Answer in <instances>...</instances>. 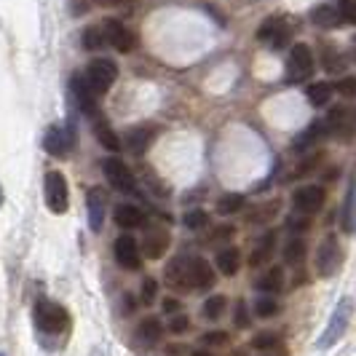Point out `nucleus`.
I'll use <instances>...</instances> for the list:
<instances>
[{
	"mask_svg": "<svg viewBox=\"0 0 356 356\" xmlns=\"http://www.w3.org/2000/svg\"><path fill=\"white\" fill-rule=\"evenodd\" d=\"M314 70H316L314 51L305 43H295L289 56H286V81L289 83H303L314 75Z\"/></svg>",
	"mask_w": 356,
	"mask_h": 356,
	"instance_id": "1",
	"label": "nucleus"
},
{
	"mask_svg": "<svg viewBox=\"0 0 356 356\" xmlns=\"http://www.w3.org/2000/svg\"><path fill=\"white\" fill-rule=\"evenodd\" d=\"M35 324L38 330L46 332V335H59L67 327V311H65V305L54 303V300H38Z\"/></svg>",
	"mask_w": 356,
	"mask_h": 356,
	"instance_id": "2",
	"label": "nucleus"
},
{
	"mask_svg": "<svg viewBox=\"0 0 356 356\" xmlns=\"http://www.w3.org/2000/svg\"><path fill=\"white\" fill-rule=\"evenodd\" d=\"M83 78H86V83L91 86V91L97 97H102V94H107V91L113 89V83L118 78V67L110 59H94L89 67H86V72H83Z\"/></svg>",
	"mask_w": 356,
	"mask_h": 356,
	"instance_id": "3",
	"label": "nucleus"
},
{
	"mask_svg": "<svg viewBox=\"0 0 356 356\" xmlns=\"http://www.w3.org/2000/svg\"><path fill=\"white\" fill-rule=\"evenodd\" d=\"M46 207L51 214H65L70 207V193H67V179L62 172H49L46 175Z\"/></svg>",
	"mask_w": 356,
	"mask_h": 356,
	"instance_id": "4",
	"label": "nucleus"
},
{
	"mask_svg": "<svg viewBox=\"0 0 356 356\" xmlns=\"http://www.w3.org/2000/svg\"><path fill=\"white\" fill-rule=\"evenodd\" d=\"M340 266H343V250H340L338 238L327 236L319 244V250H316V273L321 279H330V276L338 273Z\"/></svg>",
	"mask_w": 356,
	"mask_h": 356,
	"instance_id": "5",
	"label": "nucleus"
},
{
	"mask_svg": "<svg viewBox=\"0 0 356 356\" xmlns=\"http://www.w3.org/2000/svg\"><path fill=\"white\" fill-rule=\"evenodd\" d=\"M102 172H105V179L121 193H137V177L134 172L126 166L121 159H105L102 161Z\"/></svg>",
	"mask_w": 356,
	"mask_h": 356,
	"instance_id": "6",
	"label": "nucleus"
},
{
	"mask_svg": "<svg viewBox=\"0 0 356 356\" xmlns=\"http://www.w3.org/2000/svg\"><path fill=\"white\" fill-rule=\"evenodd\" d=\"M330 137L351 140L356 137V107H332L330 115L324 118Z\"/></svg>",
	"mask_w": 356,
	"mask_h": 356,
	"instance_id": "7",
	"label": "nucleus"
},
{
	"mask_svg": "<svg viewBox=\"0 0 356 356\" xmlns=\"http://www.w3.org/2000/svg\"><path fill=\"white\" fill-rule=\"evenodd\" d=\"M351 311H354V303L346 298V300H340L338 308H335V314H332V319L327 324V330H324V338L319 340L321 348H330V346H335L343 335H346V330H348V321H351Z\"/></svg>",
	"mask_w": 356,
	"mask_h": 356,
	"instance_id": "8",
	"label": "nucleus"
},
{
	"mask_svg": "<svg viewBox=\"0 0 356 356\" xmlns=\"http://www.w3.org/2000/svg\"><path fill=\"white\" fill-rule=\"evenodd\" d=\"M113 254H115V263L124 268V270H140V268H143V250H140V244H137L131 236H126V233L115 238Z\"/></svg>",
	"mask_w": 356,
	"mask_h": 356,
	"instance_id": "9",
	"label": "nucleus"
},
{
	"mask_svg": "<svg viewBox=\"0 0 356 356\" xmlns=\"http://www.w3.org/2000/svg\"><path fill=\"white\" fill-rule=\"evenodd\" d=\"M289 35H292V27H289V22L282 17H270L266 19L263 24H260V30H257V38L268 43L270 49H284L286 43H289Z\"/></svg>",
	"mask_w": 356,
	"mask_h": 356,
	"instance_id": "10",
	"label": "nucleus"
},
{
	"mask_svg": "<svg viewBox=\"0 0 356 356\" xmlns=\"http://www.w3.org/2000/svg\"><path fill=\"white\" fill-rule=\"evenodd\" d=\"M102 33H105V40L115 49V51L129 54V51H134V46H137L134 33L126 27L124 22H118V19H105Z\"/></svg>",
	"mask_w": 356,
	"mask_h": 356,
	"instance_id": "11",
	"label": "nucleus"
},
{
	"mask_svg": "<svg viewBox=\"0 0 356 356\" xmlns=\"http://www.w3.org/2000/svg\"><path fill=\"white\" fill-rule=\"evenodd\" d=\"M70 91H72V97H75V102H78V107H81V113H83V115L94 118V115H99V113H102L99 105H97V94H94L91 86L86 83L83 72H75V75H72Z\"/></svg>",
	"mask_w": 356,
	"mask_h": 356,
	"instance_id": "12",
	"label": "nucleus"
},
{
	"mask_svg": "<svg viewBox=\"0 0 356 356\" xmlns=\"http://www.w3.org/2000/svg\"><path fill=\"white\" fill-rule=\"evenodd\" d=\"M292 204H295V212L316 214L324 207V188L321 185H303V188L295 191Z\"/></svg>",
	"mask_w": 356,
	"mask_h": 356,
	"instance_id": "13",
	"label": "nucleus"
},
{
	"mask_svg": "<svg viewBox=\"0 0 356 356\" xmlns=\"http://www.w3.org/2000/svg\"><path fill=\"white\" fill-rule=\"evenodd\" d=\"M166 284L175 292H188L193 286L191 284V260H185V257L172 260L166 268Z\"/></svg>",
	"mask_w": 356,
	"mask_h": 356,
	"instance_id": "14",
	"label": "nucleus"
},
{
	"mask_svg": "<svg viewBox=\"0 0 356 356\" xmlns=\"http://www.w3.org/2000/svg\"><path fill=\"white\" fill-rule=\"evenodd\" d=\"M169 241H172V238H169V231L156 225V228H150V231L145 233L143 254H147L150 260H159V257H163L166 250H169Z\"/></svg>",
	"mask_w": 356,
	"mask_h": 356,
	"instance_id": "15",
	"label": "nucleus"
},
{
	"mask_svg": "<svg viewBox=\"0 0 356 356\" xmlns=\"http://www.w3.org/2000/svg\"><path fill=\"white\" fill-rule=\"evenodd\" d=\"M43 147H46V153H51L54 159H65V156L70 153V147H72V137H67V134H65V129L51 126V129H46Z\"/></svg>",
	"mask_w": 356,
	"mask_h": 356,
	"instance_id": "16",
	"label": "nucleus"
},
{
	"mask_svg": "<svg viewBox=\"0 0 356 356\" xmlns=\"http://www.w3.org/2000/svg\"><path fill=\"white\" fill-rule=\"evenodd\" d=\"M105 212H107V196L102 188H91L89 191V225L94 233L102 231L105 225Z\"/></svg>",
	"mask_w": 356,
	"mask_h": 356,
	"instance_id": "17",
	"label": "nucleus"
},
{
	"mask_svg": "<svg viewBox=\"0 0 356 356\" xmlns=\"http://www.w3.org/2000/svg\"><path fill=\"white\" fill-rule=\"evenodd\" d=\"M113 220H115V225L124 228V231H134V228H143L145 225L143 209L134 207V204H118L115 212H113Z\"/></svg>",
	"mask_w": 356,
	"mask_h": 356,
	"instance_id": "18",
	"label": "nucleus"
},
{
	"mask_svg": "<svg viewBox=\"0 0 356 356\" xmlns=\"http://www.w3.org/2000/svg\"><path fill=\"white\" fill-rule=\"evenodd\" d=\"M191 284H193V289H204V292L214 286V270L204 257L191 260Z\"/></svg>",
	"mask_w": 356,
	"mask_h": 356,
	"instance_id": "19",
	"label": "nucleus"
},
{
	"mask_svg": "<svg viewBox=\"0 0 356 356\" xmlns=\"http://www.w3.org/2000/svg\"><path fill=\"white\" fill-rule=\"evenodd\" d=\"M91 129H94V134H97L99 145H105L107 150H113V153H118V150H121V140H118V134L110 129V124L105 121V115H102V113L91 118Z\"/></svg>",
	"mask_w": 356,
	"mask_h": 356,
	"instance_id": "20",
	"label": "nucleus"
},
{
	"mask_svg": "<svg viewBox=\"0 0 356 356\" xmlns=\"http://www.w3.org/2000/svg\"><path fill=\"white\" fill-rule=\"evenodd\" d=\"M324 137H330V131H327V124H324V121H316V124L308 126L303 134H298V137H295V145H292V150H295V153H303V150H308L311 145H316L319 140H324Z\"/></svg>",
	"mask_w": 356,
	"mask_h": 356,
	"instance_id": "21",
	"label": "nucleus"
},
{
	"mask_svg": "<svg viewBox=\"0 0 356 356\" xmlns=\"http://www.w3.org/2000/svg\"><path fill=\"white\" fill-rule=\"evenodd\" d=\"M273 252H276V233L268 231L257 244H254V250H252V257H250V266L252 268H263L273 257Z\"/></svg>",
	"mask_w": 356,
	"mask_h": 356,
	"instance_id": "22",
	"label": "nucleus"
},
{
	"mask_svg": "<svg viewBox=\"0 0 356 356\" xmlns=\"http://www.w3.org/2000/svg\"><path fill=\"white\" fill-rule=\"evenodd\" d=\"M282 286H284V268L273 266L263 270V276L257 279V289L263 292V295H273V292H282Z\"/></svg>",
	"mask_w": 356,
	"mask_h": 356,
	"instance_id": "23",
	"label": "nucleus"
},
{
	"mask_svg": "<svg viewBox=\"0 0 356 356\" xmlns=\"http://www.w3.org/2000/svg\"><path fill=\"white\" fill-rule=\"evenodd\" d=\"M311 19H314V24H319L324 30H332V27H338L343 17H340V8L338 6H316L314 11H311Z\"/></svg>",
	"mask_w": 356,
	"mask_h": 356,
	"instance_id": "24",
	"label": "nucleus"
},
{
	"mask_svg": "<svg viewBox=\"0 0 356 356\" xmlns=\"http://www.w3.org/2000/svg\"><path fill=\"white\" fill-rule=\"evenodd\" d=\"M238 268H241V254L236 247H225V250L217 252V270L222 276H236Z\"/></svg>",
	"mask_w": 356,
	"mask_h": 356,
	"instance_id": "25",
	"label": "nucleus"
},
{
	"mask_svg": "<svg viewBox=\"0 0 356 356\" xmlns=\"http://www.w3.org/2000/svg\"><path fill=\"white\" fill-rule=\"evenodd\" d=\"M161 335H163V327H161V321L156 319V316H147V319L140 321V327H137V338H140V343H145V346H156L161 340Z\"/></svg>",
	"mask_w": 356,
	"mask_h": 356,
	"instance_id": "26",
	"label": "nucleus"
},
{
	"mask_svg": "<svg viewBox=\"0 0 356 356\" xmlns=\"http://www.w3.org/2000/svg\"><path fill=\"white\" fill-rule=\"evenodd\" d=\"M332 94H335V86H332V83H327V81L311 83V86L305 89V97H308V102H311L314 107H324L330 99H332Z\"/></svg>",
	"mask_w": 356,
	"mask_h": 356,
	"instance_id": "27",
	"label": "nucleus"
},
{
	"mask_svg": "<svg viewBox=\"0 0 356 356\" xmlns=\"http://www.w3.org/2000/svg\"><path fill=\"white\" fill-rule=\"evenodd\" d=\"M343 231L354 233L356 231V179L348 188V196H346V204H343Z\"/></svg>",
	"mask_w": 356,
	"mask_h": 356,
	"instance_id": "28",
	"label": "nucleus"
},
{
	"mask_svg": "<svg viewBox=\"0 0 356 356\" xmlns=\"http://www.w3.org/2000/svg\"><path fill=\"white\" fill-rule=\"evenodd\" d=\"M244 207H247V198L241 196V193H225V196L217 198V212L222 214V217L241 212Z\"/></svg>",
	"mask_w": 356,
	"mask_h": 356,
	"instance_id": "29",
	"label": "nucleus"
},
{
	"mask_svg": "<svg viewBox=\"0 0 356 356\" xmlns=\"http://www.w3.org/2000/svg\"><path fill=\"white\" fill-rule=\"evenodd\" d=\"M150 137H153V134H150L147 129H131V131L126 134V147H129L131 153H137V156H140L145 147L150 145Z\"/></svg>",
	"mask_w": 356,
	"mask_h": 356,
	"instance_id": "30",
	"label": "nucleus"
},
{
	"mask_svg": "<svg viewBox=\"0 0 356 356\" xmlns=\"http://www.w3.org/2000/svg\"><path fill=\"white\" fill-rule=\"evenodd\" d=\"M225 308H228V300L222 298V295H212V298H207V303H204V319H222V314H225Z\"/></svg>",
	"mask_w": 356,
	"mask_h": 356,
	"instance_id": "31",
	"label": "nucleus"
},
{
	"mask_svg": "<svg viewBox=\"0 0 356 356\" xmlns=\"http://www.w3.org/2000/svg\"><path fill=\"white\" fill-rule=\"evenodd\" d=\"M305 250H308V247H305L303 238H292L284 247V260L289 266H300L305 260Z\"/></svg>",
	"mask_w": 356,
	"mask_h": 356,
	"instance_id": "32",
	"label": "nucleus"
},
{
	"mask_svg": "<svg viewBox=\"0 0 356 356\" xmlns=\"http://www.w3.org/2000/svg\"><path fill=\"white\" fill-rule=\"evenodd\" d=\"M105 43L107 40H105V33H102V24L99 27H86V33H83V49L99 51Z\"/></svg>",
	"mask_w": 356,
	"mask_h": 356,
	"instance_id": "33",
	"label": "nucleus"
},
{
	"mask_svg": "<svg viewBox=\"0 0 356 356\" xmlns=\"http://www.w3.org/2000/svg\"><path fill=\"white\" fill-rule=\"evenodd\" d=\"M182 222H185V228H191V231H204V228L209 225V214L204 212V209H191V212H185Z\"/></svg>",
	"mask_w": 356,
	"mask_h": 356,
	"instance_id": "34",
	"label": "nucleus"
},
{
	"mask_svg": "<svg viewBox=\"0 0 356 356\" xmlns=\"http://www.w3.org/2000/svg\"><path fill=\"white\" fill-rule=\"evenodd\" d=\"M254 314H257L260 319H270V316L279 314V303H276L270 295H263V298L254 300Z\"/></svg>",
	"mask_w": 356,
	"mask_h": 356,
	"instance_id": "35",
	"label": "nucleus"
},
{
	"mask_svg": "<svg viewBox=\"0 0 356 356\" xmlns=\"http://www.w3.org/2000/svg\"><path fill=\"white\" fill-rule=\"evenodd\" d=\"M156 298H159V282H156V279H145L143 286H140V303L153 305Z\"/></svg>",
	"mask_w": 356,
	"mask_h": 356,
	"instance_id": "36",
	"label": "nucleus"
},
{
	"mask_svg": "<svg viewBox=\"0 0 356 356\" xmlns=\"http://www.w3.org/2000/svg\"><path fill=\"white\" fill-rule=\"evenodd\" d=\"M324 67H327V72H340L346 67L343 54H338L332 46H327V49H324Z\"/></svg>",
	"mask_w": 356,
	"mask_h": 356,
	"instance_id": "37",
	"label": "nucleus"
},
{
	"mask_svg": "<svg viewBox=\"0 0 356 356\" xmlns=\"http://www.w3.org/2000/svg\"><path fill=\"white\" fill-rule=\"evenodd\" d=\"M252 346H254L257 351H270V348H276V346H279V335H276V332H270V330H266V332L254 335Z\"/></svg>",
	"mask_w": 356,
	"mask_h": 356,
	"instance_id": "38",
	"label": "nucleus"
},
{
	"mask_svg": "<svg viewBox=\"0 0 356 356\" xmlns=\"http://www.w3.org/2000/svg\"><path fill=\"white\" fill-rule=\"evenodd\" d=\"M335 91H338L343 99H356V75H346L335 83Z\"/></svg>",
	"mask_w": 356,
	"mask_h": 356,
	"instance_id": "39",
	"label": "nucleus"
},
{
	"mask_svg": "<svg viewBox=\"0 0 356 356\" xmlns=\"http://www.w3.org/2000/svg\"><path fill=\"white\" fill-rule=\"evenodd\" d=\"M233 324L238 327V330H247L252 324V316H250V308H247V303L244 300H238L236 303V314H233Z\"/></svg>",
	"mask_w": 356,
	"mask_h": 356,
	"instance_id": "40",
	"label": "nucleus"
},
{
	"mask_svg": "<svg viewBox=\"0 0 356 356\" xmlns=\"http://www.w3.org/2000/svg\"><path fill=\"white\" fill-rule=\"evenodd\" d=\"M286 228H289V233H305L308 228H311V220H308V214L298 212L286 220Z\"/></svg>",
	"mask_w": 356,
	"mask_h": 356,
	"instance_id": "41",
	"label": "nucleus"
},
{
	"mask_svg": "<svg viewBox=\"0 0 356 356\" xmlns=\"http://www.w3.org/2000/svg\"><path fill=\"white\" fill-rule=\"evenodd\" d=\"M340 17L346 19V22H351L356 24V0H340Z\"/></svg>",
	"mask_w": 356,
	"mask_h": 356,
	"instance_id": "42",
	"label": "nucleus"
},
{
	"mask_svg": "<svg viewBox=\"0 0 356 356\" xmlns=\"http://www.w3.org/2000/svg\"><path fill=\"white\" fill-rule=\"evenodd\" d=\"M188 327H191V319H188L185 314H175V316L169 319V330H172V332H177V335H182Z\"/></svg>",
	"mask_w": 356,
	"mask_h": 356,
	"instance_id": "43",
	"label": "nucleus"
},
{
	"mask_svg": "<svg viewBox=\"0 0 356 356\" xmlns=\"http://www.w3.org/2000/svg\"><path fill=\"white\" fill-rule=\"evenodd\" d=\"M204 343H207V346H222V343H228V332H222V330L204 332Z\"/></svg>",
	"mask_w": 356,
	"mask_h": 356,
	"instance_id": "44",
	"label": "nucleus"
},
{
	"mask_svg": "<svg viewBox=\"0 0 356 356\" xmlns=\"http://www.w3.org/2000/svg\"><path fill=\"white\" fill-rule=\"evenodd\" d=\"M163 311H166L169 316H175V314H182V305H179L177 298H166V300H163Z\"/></svg>",
	"mask_w": 356,
	"mask_h": 356,
	"instance_id": "45",
	"label": "nucleus"
},
{
	"mask_svg": "<svg viewBox=\"0 0 356 356\" xmlns=\"http://www.w3.org/2000/svg\"><path fill=\"white\" fill-rule=\"evenodd\" d=\"M97 6H105V8H113V6H124L129 0H94Z\"/></svg>",
	"mask_w": 356,
	"mask_h": 356,
	"instance_id": "46",
	"label": "nucleus"
},
{
	"mask_svg": "<svg viewBox=\"0 0 356 356\" xmlns=\"http://www.w3.org/2000/svg\"><path fill=\"white\" fill-rule=\"evenodd\" d=\"M266 356H286V351L284 348H279V351H276V348H270V351H266Z\"/></svg>",
	"mask_w": 356,
	"mask_h": 356,
	"instance_id": "47",
	"label": "nucleus"
},
{
	"mask_svg": "<svg viewBox=\"0 0 356 356\" xmlns=\"http://www.w3.org/2000/svg\"><path fill=\"white\" fill-rule=\"evenodd\" d=\"M191 356H212L209 351H196V354H191Z\"/></svg>",
	"mask_w": 356,
	"mask_h": 356,
	"instance_id": "48",
	"label": "nucleus"
},
{
	"mask_svg": "<svg viewBox=\"0 0 356 356\" xmlns=\"http://www.w3.org/2000/svg\"><path fill=\"white\" fill-rule=\"evenodd\" d=\"M351 51H354V59H356V38H354V43H351Z\"/></svg>",
	"mask_w": 356,
	"mask_h": 356,
	"instance_id": "49",
	"label": "nucleus"
},
{
	"mask_svg": "<svg viewBox=\"0 0 356 356\" xmlns=\"http://www.w3.org/2000/svg\"><path fill=\"white\" fill-rule=\"evenodd\" d=\"M231 356H244V351H233Z\"/></svg>",
	"mask_w": 356,
	"mask_h": 356,
	"instance_id": "50",
	"label": "nucleus"
},
{
	"mask_svg": "<svg viewBox=\"0 0 356 356\" xmlns=\"http://www.w3.org/2000/svg\"><path fill=\"white\" fill-rule=\"evenodd\" d=\"M0 207H3V191H0Z\"/></svg>",
	"mask_w": 356,
	"mask_h": 356,
	"instance_id": "51",
	"label": "nucleus"
},
{
	"mask_svg": "<svg viewBox=\"0 0 356 356\" xmlns=\"http://www.w3.org/2000/svg\"><path fill=\"white\" fill-rule=\"evenodd\" d=\"M0 356H6V354H0Z\"/></svg>",
	"mask_w": 356,
	"mask_h": 356,
	"instance_id": "52",
	"label": "nucleus"
}]
</instances>
